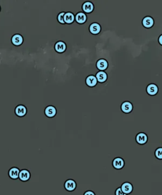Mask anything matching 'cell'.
<instances>
[{
    "mask_svg": "<svg viewBox=\"0 0 162 195\" xmlns=\"http://www.w3.org/2000/svg\"><path fill=\"white\" fill-rule=\"evenodd\" d=\"M135 142L140 145H145L148 141V136L145 132H139L136 134L135 137Z\"/></svg>",
    "mask_w": 162,
    "mask_h": 195,
    "instance_id": "obj_1",
    "label": "cell"
},
{
    "mask_svg": "<svg viewBox=\"0 0 162 195\" xmlns=\"http://www.w3.org/2000/svg\"><path fill=\"white\" fill-rule=\"evenodd\" d=\"M112 166L115 170H121L125 166V161L121 157H117L113 159L112 162Z\"/></svg>",
    "mask_w": 162,
    "mask_h": 195,
    "instance_id": "obj_2",
    "label": "cell"
},
{
    "mask_svg": "<svg viewBox=\"0 0 162 195\" xmlns=\"http://www.w3.org/2000/svg\"><path fill=\"white\" fill-rule=\"evenodd\" d=\"M56 113L57 111L56 107L53 105H48L44 109V115L46 117L49 118H54L56 115Z\"/></svg>",
    "mask_w": 162,
    "mask_h": 195,
    "instance_id": "obj_3",
    "label": "cell"
},
{
    "mask_svg": "<svg viewBox=\"0 0 162 195\" xmlns=\"http://www.w3.org/2000/svg\"><path fill=\"white\" fill-rule=\"evenodd\" d=\"M54 50L58 54H63L66 50V45L62 41H58L54 45Z\"/></svg>",
    "mask_w": 162,
    "mask_h": 195,
    "instance_id": "obj_4",
    "label": "cell"
},
{
    "mask_svg": "<svg viewBox=\"0 0 162 195\" xmlns=\"http://www.w3.org/2000/svg\"><path fill=\"white\" fill-rule=\"evenodd\" d=\"M31 177V172L27 169H22L20 171L18 179L22 182L28 181Z\"/></svg>",
    "mask_w": 162,
    "mask_h": 195,
    "instance_id": "obj_5",
    "label": "cell"
},
{
    "mask_svg": "<svg viewBox=\"0 0 162 195\" xmlns=\"http://www.w3.org/2000/svg\"><path fill=\"white\" fill-rule=\"evenodd\" d=\"M65 189L68 192H72L77 187V183L73 179H67L64 183Z\"/></svg>",
    "mask_w": 162,
    "mask_h": 195,
    "instance_id": "obj_6",
    "label": "cell"
},
{
    "mask_svg": "<svg viewBox=\"0 0 162 195\" xmlns=\"http://www.w3.org/2000/svg\"><path fill=\"white\" fill-rule=\"evenodd\" d=\"M27 107L24 105H18L15 107V113L18 117H24L27 114Z\"/></svg>",
    "mask_w": 162,
    "mask_h": 195,
    "instance_id": "obj_7",
    "label": "cell"
},
{
    "mask_svg": "<svg viewBox=\"0 0 162 195\" xmlns=\"http://www.w3.org/2000/svg\"><path fill=\"white\" fill-rule=\"evenodd\" d=\"M88 16V15H87ZM89 17V16H88ZM90 18V17H89ZM101 26L100 25L97 23H93L92 22V23H91L90 25H89V31L90 32L91 34H93V35H97L100 32H101Z\"/></svg>",
    "mask_w": 162,
    "mask_h": 195,
    "instance_id": "obj_8",
    "label": "cell"
},
{
    "mask_svg": "<svg viewBox=\"0 0 162 195\" xmlns=\"http://www.w3.org/2000/svg\"><path fill=\"white\" fill-rule=\"evenodd\" d=\"M82 10L84 13H91L94 10V5L91 1H86L82 5Z\"/></svg>",
    "mask_w": 162,
    "mask_h": 195,
    "instance_id": "obj_9",
    "label": "cell"
},
{
    "mask_svg": "<svg viewBox=\"0 0 162 195\" xmlns=\"http://www.w3.org/2000/svg\"><path fill=\"white\" fill-rule=\"evenodd\" d=\"M96 66L99 71H105L108 68V63L105 59H100L96 61Z\"/></svg>",
    "mask_w": 162,
    "mask_h": 195,
    "instance_id": "obj_10",
    "label": "cell"
},
{
    "mask_svg": "<svg viewBox=\"0 0 162 195\" xmlns=\"http://www.w3.org/2000/svg\"><path fill=\"white\" fill-rule=\"evenodd\" d=\"M75 13L72 12H66L64 15V22L66 24H71L75 21Z\"/></svg>",
    "mask_w": 162,
    "mask_h": 195,
    "instance_id": "obj_11",
    "label": "cell"
},
{
    "mask_svg": "<svg viewBox=\"0 0 162 195\" xmlns=\"http://www.w3.org/2000/svg\"><path fill=\"white\" fill-rule=\"evenodd\" d=\"M75 21L79 24H83L87 21V16L83 12H79L75 15Z\"/></svg>",
    "mask_w": 162,
    "mask_h": 195,
    "instance_id": "obj_12",
    "label": "cell"
},
{
    "mask_svg": "<svg viewBox=\"0 0 162 195\" xmlns=\"http://www.w3.org/2000/svg\"><path fill=\"white\" fill-rule=\"evenodd\" d=\"M11 41L14 46L18 47L22 45L23 41H24V38H23L22 35L19 34H15L12 37Z\"/></svg>",
    "mask_w": 162,
    "mask_h": 195,
    "instance_id": "obj_13",
    "label": "cell"
},
{
    "mask_svg": "<svg viewBox=\"0 0 162 195\" xmlns=\"http://www.w3.org/2000/svg\"><path fill=\"white\" fill-rule=\"evenodd\" d=\"M85 81H86V84L87 85V86L91 88L94 87V86H95L98 83L97 79L96 76L94 75H89L88 76H87Z\"/></svg>",
    "mask_w": 162,
    "mask_h": 195,
    "instance_id": "obj_14",
    "label": "cell"
},
{
    "mask_svg": "<svg viewBox=\"0 0 162 195\" xmlns=\"http://www.w3.org/2000/svg\"><path fill=\"white\" fill-rule=\"evenodd\" d=\"M142 24L144 28L146 29H150L152 28L154 25V20L151 17L146 16L143 19Z\"/></svg>",
    "mask_w": 162,
    "mask_h": 195,
    "instance_id": "obj_15",
    "label": "cell"
},
{
    "mask_svg": "<svg viewBox=\"0 0 162 195\" xmlns=\"http://www.w3.org/2000/svg\"><path fill=\"white\" fill-rule=\"evenodd\" d=\"M158 92V87L154 83H150L146 87V92L151 96L155 95Z\"/></svg>",
    "mask_w": 162,
    "mask_h": 195,
    "instance_id": "obj_16",
    "label": "cell"
},
{
    "mask_svg": "<svg viewBox=\"0 0 162 195\" xmlns=\"http://www.w3.org/2000/svg\"><path fill=\"white\" fill-rule=\"evenodd\" d=\"M121 110L123 113H125V114H128L130 113L132 110H133V105L132 104L128 102V101H125L124 102L122 105H121Z\"/></svg>",
    "mask_w": 162,
    "mask_h": 195,
    "instance_id": "obj_17",
    "label": "cell"
},
{
    "mask_svg": "<svg viewBox=\"0 0 162 195\" xmlns=\"http://www.w3.org/2000/svg\"><path fill=\"white\" fill-rule=\"evenodd\" d=\"M20 169L17 167H12L8 171V176L13 180H17L18 179Z\"/></svg>",
    "mask_w": 162,
    "mask_h": 195,
    "instance_id": "obj_18",
    "label": "cell"
},
{
    "mask_svg": "<svg viewBox=\"0 0 162 195\" xmlns=\"http://www.w3.org/2000/svg\"><path fill=\"white\" fill-rule=\"evenodd\" d=\"M120 188H121L122 191L125 194H126L127 195L130 194L133 191V189H134L132 184L129 182H125L123 183L122 184Z\"/></svg>",
    "mask_w": 162,
    "mask_h": 195,
    "instance_id": "obj_19",
    "label": "cell"
},
{
    "mask_svg": "<svg viewBox=\"0 0 162 195\" xmlns=\"http://www.w3.org/2000/svg\"><path fill=\"white\" fill-rule=\"evenodd\" d=\"M96 78L97 79V81L98 83H104L107 80V74L105 71H99L96 74Z\"/></svg>",
    "mask_w": 162,
    "mask_h": 195,
    "instance_id": "obj_20",
    "label": "cell"
},
{
    "mask_svg": "<svg viewBox=\"0 0 162 195\" xmlns=\"http://www.w3.org/2000/svg\"><path fill=\"white\" fill-rule=\"evenodd\" d=\"M155 157L160 160H162V147H159L155 151Z\"/></svg>",
    "mask_w": 162,
    "mask_h": 195,
    "instance_id": "obj_21",
    "label": "cell"
},
{
    "mask_svg": "<svg viewBox=\"0 0 162 195\" xmlns=\"http://www.w3.org/2000/svg\"><path fill=\"white\" fill-rule=\"evenodd\" d=\"M66 12H65V11L60 12L58 13V15H57V20L60 24H65V22H64V15Z\"/></svg>",
    "mask_w": 162,
    "mask_h": 195,
    "instance_id": "obj_22",
    "label": "cell"
},
{
    "mask_svg": "<svg viewBox=\"0 0 162 195\" xmlns=\"http://www.w3.org/2000/svg\"><path fill=\"white\" fill-rule=\"evenodd\" d=\"M115 195H127L126 194H125V193L122 191L120 187L117 188V189L115 190Z\"/></svg>",
    "mask_w": 162,
    "mask_h": 195,
    "instance_id": "obj_23",
    "label": "cell"
},
{
    "mask_svg": "<svg viewBox=\"0 0 162 195\" xmlns=\"http://www.w3.org/2000/svg\"><path fill=\"white\" fill-rule=\"evenodd\" d=\"M83 195H96V194L94 191H92L91 190H87L84 193Z\"/></svg>",
    "mask_w": 162,
    "mask_h": 195,
    "instance_id": "obj_24",
    "label": "cell"
},
{
    "mask_svg": "<svg viewBox=\"0 0 162 195\" xmlns=\"http://www.w3.org/2000/svg\"><path fill=\"white\" fill-rule=\"evenodd\" d=\"M158 41L159 44H160L161 46H162V34H161V35L159 36Z\"/></svg>",
    "mask_w": 162,
    "mask_h": 195,
    "instance_id": "obj_25",
    "label": "cell"
},
{
    "mask_svg": "<svg viewBox=\"0 0 162 195\" xmlns=\"http://www.w3.org/2000/svg\"><path fill=\"white\" fill-rule=\"evenodd\" d=\"M1 10H2V8H1V6H0V12H1Z\"/></svg>",
    "mask_w": 162,
    "mask_h": 195,
    "instance_id": "obj_26",
    "label": "cell"
}]
</instances>
